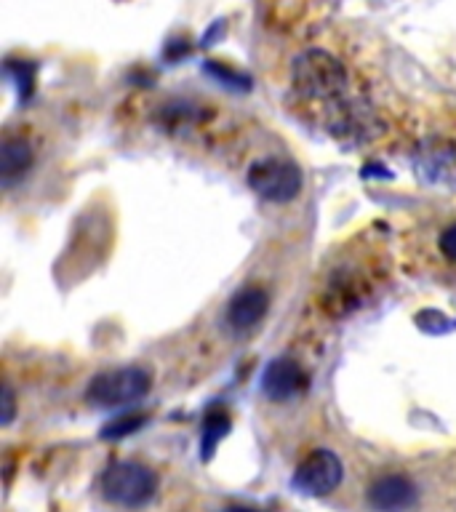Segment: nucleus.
Listing matches in <instances>:
<instances>
[{"label": "nucleus", "instance_id": "423d86ee", "mask_svg": "<svg viewBox=\"0 0 456 512\" xmlns=\"http://www.w3.org/2000/svg\"><path fill=\"white\" fill-rule=\"evenodd\" d=\"M368 504L376 512H414L419 504V491L414 480L406 475L387 472L368 486Z\"/></svg>", "mask_w": 456, "mask_h": 512}, {"label": "nucleus", "instance_id": "9b49d317", "mask_svg": "<svg viewBox=\"0 0 456 512\" xmlns=\"http://www.w3.org/2000/svg\"><path fill=\"white\" fill-rule=\"evenodd\" d=\"M14 414H16L14 390H11V384H6V387H3V406H0V424L8 427V424L14 422Z\"/></svg>", "mask_w": 456, "mask_h": 512}, {"label": "nucleus", "instance_id": "f03ea898", "mask_svg": "<svg viewBox=\"0 0 456 512\" xmlns=\"http://www.w3.org/2000/svg\"><path fill=\"white\" fill-rule=\"evenodd\" d=\"M158 491V475L142 462H112L102 475V494L107 502L136 510Z\"/></svg>", "mask_w": 456, "mask_h": 512}, {"label": "nucleus", "instance_id": "f257e3e1", "mask_svg": "<svg viewBox=\"0 0 456 512\" xmlns=\"http://www.w3.org/2000/svg\"><path fill=\"white\" fill-rule=\"evenodd\" d=\"M294 88L310 102H323L326 107L339 104L347 88V72L342 62L328 51L310 48L294 62Z\"/></svg>", "mask_w": 456, "mask_h": 512}, {"label": "nucleus", "instance_id": "20e7f679", "mask_svg": "<svg viewBox=\"0 0 456 512\" xmlns=\"http://www.w3.org/2000/svg\"><path fill=\"white\" fill-rule=\"evenodd\" d=\"M248 184L259 198L288 203L302 192V171L283 158H264L248 171Z\"/></svg>", "mask_w": 456, "mask_h": 512}, {"label": "nucleus", "instance_id": "0eeeda50", "mask_svg": "<svg viewBox=\"0 0 456 512\" xmlns=\"http://www.w3.org/2000/svg\"><path fill=\"white\" fill-rule=\"evenodd\" d=\"M267 307H270L267 291L259 286H246L240 288L238 294L230 299L227 312H224V320L235 331H248V328H254L267 315Z\"/></svg>", "mask_w": 456, "mask_h": 512}, {"label": "nucleus", "instance_id": "9d476101", "mask_svg": "<svg viewBox=\"0 0 456 512\" xmlns=\"http://www.w3.org/2000/svg\"><path fill=\"white\" fill-rule=\"evenodd\" d=\"M438 248H440V254L446 256L448 262L456 264V222H451L446 230L440 232Z\"/></svg>", "mask_w": 456, "mask_h": 512}, {"label": "nucleus", "instance_id": "f8f14e48", "mask_svg": "<svg viewBox=\"0 0 456 512\" xmlns=\"http://www.w3.org/2000/svg\"><path fill=\"white\" fill-rule=\"evenodd\" d=\"M144 419L142 416H131V419H123V422L110 424L107 430H104V438H120V435H126V432H134Z\"/></svg>", "mask_w": 456, "mask_h": 512}, {"label": "nucleus", "instance_id": "6e6552de", "mask_svg": "<svg viewBox=\"0 0 456 512\" xmlns=\"http://www.w3.org/2000/svg\"><path fill=\"white\" fill-rule=\"evenodd\" d=\"M304 384H307V376H304L302 366L291 358L272 360L262 376L264 392H267V398L272 400L294 398V395L302 392Z\"/></svg>", "mask_w": 456, "mask_h": 512}, {"label": "nucleus", "instance_id": "1a4fd4ad", "mask_svg": "<svg viewBox=\"0 0 456 512\" xmlns=\"http://www.w3.org/2000/svg\"><path fill=\"white\" fill-rule=\"evenodd\" d=\"M32 160H35L32 144L24 136L8 134L3 139V150H0V176H3V184L11 187L16 179H22L27 174V168L32 166Z\"/></svg>", "mask_w": 456, "mask_h": 512}, {"label": "nucleus", "instance_id": "7ed1b4c3", "mask_svg": "<svg viewBox=\"0 0 456 512\" xmlns=\"http://www.w3.org/2000/svg\"><path fill=\"white\" fill-rule=\"evenodd\" d=\"M152 376L150 371H144L142 366H123L104 371V374L94 376L88 384L86 398L94 406L102 408H118L131 406L136 400H142L150 392Z\"/></svg>", "mask_w": 456, "mask_h": 512}, {"label": "nucleus", "instance_id": "39448f33", "mask_svg": "<svg viewBox=\"0 0 456 512\" xmlns=\"http://www.w3.org/2000/svg\"><path fill=\"white\" fill-rule=\"evenodd\" d=\"M344 478L342 459L331 448H315L304 456L294 472V488L307 496H328Z\"/></svg>", "mask_w": 456, "mask_h": 512}]
</instances>
